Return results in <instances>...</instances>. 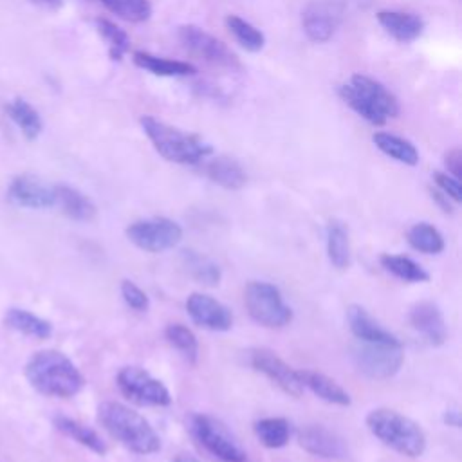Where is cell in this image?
<instances>
[{
  "label": "cell",
  "instance_id": "6da1fadb",
  "mask_svg": "<svg viewBox=\"0 0 462 462\" xmlns=\"http://www.w3.org/2000/svg\"><path fill=\"white\" fill-rule=\"evenodd\" d=\"M97 420L117 442L137 455H152L161 449V439L152 424L123 402H101Z\"/></svg>",
  "mask_w": 462,
  "mask_h": 462
},
{
  "label": "cell",
  "instance_id": "30bf717a",
  "mask_svg": "<svg viewBox=\"0 0 462 462\" xmlns=\"http://www.w3.org/2000/svg\"><path fill=\"white\" fill-rule=\"evenodd\" d=\"M116 381L121 393L141 406H168L171 402V395L162 381L144 368L123 366Z\"/></svg>",
  "mask_w": 462,
  "mask_h": 462
},
{
  "label": "cell",
  "instance_id": "ba28073f",
  "mask_svg": "<svg viewBox=\"0 0 462 462\" xmlns=\"http://www.w3.org/2000/svg\"><path fill=\"white\" fill-rule=\"evenodd\" d=\"M126 238L146 253H162L180 242L182 227L168 217H150L132 222L126 227Z\"/></svg>",
  "mask_w": 462,
  "mask_h": 462
},
{
  "label": "cell",
  "instance_id": "ffe728a7",
  "mask_svg": "<svg viewBox=\"0 0 462 462\" xmlns=\"http://www.w3.org/2000/svg\"><path fill=\"white\" fill-rule=\"evenodd\" d=\"M298 374L303 388L310 390L321 401L336 406H348L352 402L348 392L328 375L316 370H298Z\"/></svg>",
  "mask_w": 462,
  "mask_h": 462
},
{
  "label": "cell",
  "instance_id": "4fadbf2b",
  "mask_svg": "<svg viewBox=\"0 0 462 462\" xmlns=\"http://www.w3.org/2000/svg\"><path fill=\"white\" fill-rule=\"evenodd\" d=\"M186 312L195 325L206 330L226 332L233 327L231 310L224 303L204 292H191L188 296Z\"/></svg>",
  "mask_w": 462,
  "mask_h": 462
},
{
  "label": "cell",
  "instance_id": "9c48e42d",
  "mask_svg": "<svg viewBox=\"0 0 462 462\" xmlns=\"http://www.w3.org/2000/svg\"><path fill=\"white\" fill-rule=\"evenodd\" d=\"M352 359L356 368L370 379H388L395 375L404 363L402 343L384 345V343H363L352 350Z\"/></svg>",
  "mask_w": 462,
  "mask_h": 462
},
{
  "label": "cell",
  "instance_id": "ac0fdd59",
  "mask_svg": "<svg viewBox=\"0 0 462 462\" xmlns=\"http://www.w3.org/2000/svg\"><path fill=\"white\" fill-rule=\"evenodd\" d=\"M346 321L350 332L363 343H384V345H399V337L386 330L379 321L368 314L361 305H350L346 309Z\"/></svg>",
  "mask_w": 462,
  "mask_h": 462
},
{
  "label": "cell",
  "instance_id": "f35d334b",
  "mask_svg": "<svg viewBox=\"0 0 462 462\" xmlns=\"http://www.w3.org/2000/svg\"><path fill=\"white\" fill-rule=\"evenodd\" d=\"M444 162H446V168H448L449 175L460 179V175H462V153H460V150L458 148L449 150L444 157Z\"/></svg>",
  "mask_w": 462,
  "mask_h": 462
},
{
  "label": "cell",
  "instance_id": "e575fe53",
  "mask_svg": "<svg viewBox=\"0 0 462 462\" xmlns=\"http://www.w3.org/2000/svg\"><path fill=\"white\" fill-rule=\"evenodd\" d=\"M110 13L117 14L126 22H144L152 14V5L148 0H99Z\"/></svg>",
  "mask_w": 462,
  "mask_h": 462
},
{
  "label": "cell",
  "instance_id": "484cf974",
  "mask_svg": "<svg viewBox=\"0 0 462 462\" xmlns=\"http://www.w3.org/2000/svg\"><path fill=\"white\" fill-rule=\"evenodd\" d=\"M134 63L155 76H191L197 72V69L188 63V61H175V60H166V58H159L148 52H134Z\"/></svg>",
  "mask_w": 462,
  "mask_h": 462
},
{
  "label": "cell",
  "instance_id": "cb8c5ba5",
  "mask_svg": "<svg viewBox=\"0 0 462 462\" xmlns=\"http://www.w3.org/2000/svg\"><path fill=\"white\" fill-rule=\"evenodd\" d=\"M54 426L67 437H70L72 440L79 442L81 446L88 448L90 451H94L96 455H105L106 453V444L105 440L97 435V431H94L92 428L70 419V417H65V415H58L54 417Z\"/></svg>",
  "mask_w": 462,
  "mask_h": 462
},
{
  "label": "cell",
  "instance_id": "d6986e66",
  "mask_svg": "<svg viewBox=\"0 0 462 462\" xmlns=\"http://www.w3.org/2000/svg\"><path fill=\"white\" fill-rule=\"evenodd\" d=\"M377 22L381 27L397 42H413L419 38L424 31V22L413 13H402V11H379Z\"/></svg>",
  "mask_w": 462,
  "mask_h": 462
},
{
  "label": "cell",
  "instance_id": "1f68e13d",
  "mask_svg": "<svg viewBox=\"0 0 462 462\" xmlns=\"http://www.w3.org/2000/svg\"><path fill=\"white\" fill-rule=\"evenodd\" d=\"M164 337L166 341L188 361V363H197L199 359V341L197 336L182 323H170L164 328Z\"/></svg>",
  "mask_w": 462,
  "mask_h": 462
},
{
  "label": "cell",
  "instance_id": "60d3db41",
  "mask_svg": "<svg viewBox=\"0 0 462 462\" xmlns=\"http://www.w3.org/2000/svg\"><path fill=\"white\" fill-rule=\"evenodd\" d=\"M34 2H38V4H42L45 7H51V9H56V7H60L63 4V0H34Z\"/></svg>",
  "mask_w": 462,
  "mask_h": 462
},
{
  "label": "cell",
  "instance_id": "5bb4252c",
  "mask_svg": "<svg viewBox=\"0 0 462 462\" xmlns=\"http://www.w3.org/2000/svg\"><path fill=\"white\" fill-rule=\"evenodd\" d=\"M9 199L22 208L45 209L56 206V189L34 175H18L9 186Z\"/></svg>",
  "mask_w": 462,
  "mask_h": 462
},
{
  "label": "cell",
  "instance_id": "5b68a950",
  "mask_svg": "<svg viewBox=\"0 0 462 462\" xmlns=\"http://www.w3.org/2000/svg\"><path fill=\"white\" fill-rule=\"evenodd\" d=\"M341 99L372 125H384L386 119L399 114V105L393 94H390L379 81L356 74L348 83L339 88Z\"/></svg>",
  "mask_w": 462,
  "mask_h": 462
},
{
  "label": "cell",
  "instance_id": "d6a6232c",
  "mask_svg": "<svg viewBox=\"0 0 462 462\" xmlns=\"http://www.w3.org/2000/svg\"><path fill=\"white\" fill-rule=\"evenodd\" d=\"M226 25L229 29V32L236 38V42L249 52H258L263 49L265 43V36L260 29H256L254 25H251L249 22H245L244 18L236 16V14H227L226 16Z\"/></svg>",
  "mask_w": 462,
  "mask_h": 462
},
{
  "label": "cell",
  "instance_id": "d4e9b609",
  "mask_svg": "<svg viewBox=\"0 0 462 462\" xmlns=\"http://www.w3.org/2000/svg\"><path fill=\"white\" fill-rule=\"evenodd\" d=\"M4 323L16 332L38 339H47L52 334V325L47 319L22 309H9L4 318Z\"/></svg>",
  "mask_w": 462,
  "mask_h": 462
},
{
  "label": "cell",
  "instance_id": "7a4b0ae2",
  "mask_svg": "<svg viewBox=\"0 0 462 462\" xmlns=\"http://www.w3.org/2000/svg\"><path fill=\"white\" fill-rule=\"evenodd\" d=\"M25 375L34 390L49 397H74L85 384L76 365L58 350L36 352L25 366Z\"/></svg>",
  "mask_w": 462,
  "mask_h": 462
},
{
  "label": "cell",
  "instance_id": "44dd1931",
  "mask_svg": "<svg viewBox=\"0 0 462 462\" xmlns=\"http://www.w3.org/2000/svg\"><path fill=\"white\" fill-rule=\"evenodd\" d=\"M54 189H56V206L69 218L78 220V222H88L96 217L94 202L87 195L78 191L76 188L58 184V186H54Z\"/></svg>",
  "mask_w": 462,
  "mask_h": 462
},
{
  "label": "cell",
  "instance_id": "9a60e30c",
  "mask_svg": "<svg viewBox=\"0 0 462 462\" xmlns=\"http://www.w3.org/2000/svg\"><path fill=\"white\" fill-rule=\"evenodd\" d=\"M300 446L310 455L321 458H343L346 457V446L339 435L319 424L303 426L298 431Z\"/></svg>",
  "mask_w": 462,
  "mask_h": 462
},
{
  "label": "cell",
  "instance_id": "d590c367",
  "mask_svg": "<svg viewBox=\"0 0 462 462\" xmlns=\"http://www.w3.org/2000/svg\"><path fill=\"white\" fill-rule=\"evenodd\" d=\"M96 25H97V32L101 34V38L108 45L110 58L119 61L126 54V51L130 49V40H128L126 32L123 29H119L116 23H112L108 20H103V18H99L96 22Z\"/></svg>",
  "mask_w": 462,
  "mask_h": 462
},
{
  "label": "cell",
  "instance_id": "603a6c76",
  "mask_svg": "<svg viewBox=\"0 0 462 462\" xmlns=\"http://www.w3.org/2000/svg\"><path fill=\"white\" fill-rule=\"evenodd\" d=\"M327 256L328 262L339 269L345 271L350 265V238H348V229L337 222L332 220L327 226Z\"/></svg>",
  "mask_w": 462,
  "mask_h": 462
},
{
  "label": "cell",
  "instance_id": "74e56055",
  "mask_svg": "<svg viewBox=\"0 0 462 462\" xmlns=\"http://www.w3.org/2000/svg\"><path fill=\"white\" fill-rule=\"evenodd\" d=\"M433 179H435V184L439 186L440 193H444L453 202H460L462 200L460 179H457V177H453L449 173H442V171H435Z\"/></svg>",
  "mask_w": 462,
  "mask_h": 462
},
{
  "label": "cell",
  "instance_id": "4316f807",
  "mask_svg": "<svg viewBox=\"0 0 462 462\" xmlns=\"http://www.w3.org/2000/svg\"><path fill=\"white\" fill-rule=\"evenodd\" d=\"M372 139L384 155L408 166H415L419 162V152L410 141L388 132H375Z\"/></svg>",
  "mask_w": 462,
  "mask_h": 462
},
{
  "label": "cell",
  "instance_id": "7402d4cb",
  "mask_svg": "<svg viewBox=\"0 0 462 462\" xmlns=\"http://www.w3.org/2000/svg\"><path fill=\"white\" fill-rule=\"evenodd\" d=\"M206 175L226 189H240L247 182V175L240 162L231 157H215L206 164Z\"/></svg>",
  "mask_w": 462,
  "mask_h": 462
},
{
  "label": "cell",
  "instance_id": "8fae6325",
  "mask_svg": "<svg viewBox=\"0 0 462 462\" xmlns=\"http://www.w3.org/2000/svg\"><path fill=\"white\" fill-rule=\"evenodd\" d=\"M177 38L189 54L197 56L199 60H204L209 65L226 67V69L238 67V60L231 52V49H227L224 42H220L218 38H215L213 34L206 32L197 25L179 27Z\"/></svg>",
  "mask_w": 462,
  "mask_h": 462
},
{
  "label": "cell",
  "instance_id": "e0dca14e",
  "mask_svg": "<svg viewBox=\"0 0 462 462\" xmlns=\"http://www.w3.org/2000/svg\"><path fill=\"white\" fill-rule=\"evenodd\" d=\"M341 13L336 5L325 4V2H316L307 5V9L301 14V25L305 34L316 42H327L337 29Z\"/></svg>",
  "mask_w": 462,
  "mask_h": 462
},
{
  "label": "cell",
  "instance_id": "8d00e7d4",
  "mask_svg": "<svg viewBox=\"0 0 462 462\" xmlns=\"http://www.w3.org/2000/svg\"><path fill=\"white\" fill-rule=\"evenodd\" d=\"M119 291H121V296H123L125 303H126L130 309H134V310H137V312L148 310L150 300H148L146 292H144L139 285H135L132 280H123Z\"/></svg>",
  "mask_w": 462,
  "mask_h": 462
},
{
  "label": "cell",
  "instance_id": "4dcf8cb0",
  "mask_svg": "<svg viewBox=\"0 0 462 462\" xmlns=\"http://www.w3.org/2000/svg\"><path fill=\"white\" fill-rule=\"evenodd\" d=\"M7 114L29 141H32L40 135L43 123L40 119V114L25 99H22V97L13 99L7 105Z\"/></svg>",
  "mask_w": 462,
  "mask_h": 462
},
{
  "label": "cell",
  "instance_id": "277c9868",
  "mask_svg": "<svg viewBox=\"0 0 462 462\" xmlns=\"http://www.w3.org/2000/svg\"><path fill=\"white\" fill-rule=\"evenodd\" d=\"M141 126L161 157L177 164H199L211 153V146L193 134L182 132L155 117L143 116Z\"/></svg>",
  "mask_w": 462,
  "mask_h": 462
},
{
  "label": "cell",
  "instance_id": "52a82bcc",
  "mask_svg": "<svg viewBox=\"0 0 462 462\" xmlns=\"http://www.w3.org/2000/svg\"><path fill=\"white\" fill-rule=\"evenodd\" d=\"M189 430L197 442L215 458L222 462H245V451L218 419L195 413L189 419Z\"/></svg>",
  "mask_w": 462,
  "mask_h": 462
},
{
  "label": "cell",
  "instance_id": "2e32d148",
  "mask_svg": "<svg viewBox=\"0 0 462 462\" xmlns=\"http://www.w3.org/2000/svg\"><path fill=\"white\" fill-rule=\"evenodd\" d=\"M410 323L433 346H440L448 339V327L444 316L433 301L415 303L410 309Z\"/></svg>",
  "mask_w": 462,
  "mask_h": 462
},
{
  "label": "cell",
  "instance_id": "b9f144b4",
  "mask_svg": "<svg viewBox=\"0 0 462 462\" xmlns=\"http://www.w3.org/2000/svg\"><path fill=\"white\" fill-rule=\"evenodd\" d=\"M173 462H199L195 457H191V455H184V453H180Z\"/></svg>",
  "mask_w": 462,
  "mask_h": 462
},
{
  "label": "cell",
  "instance_id": "8992f818",
  "mask_svg": "<svg viewBox=\"0 0 462 462\" xmlns=\"http://www.w3.org/2000/svg\"><path fill=\"white\" fill-rule=\"evenodd\" d=\"M244 303L251 319L262 327L282 328L292 321V309L283 301L280 289L269 282H249Z\"/></svg>",
  "mask_w": 462,
  "mask_h": 462
},
{
  "label": "cell",
  "instance_id": "836d02e7",
  "mask_svg": "<svg viewBox=\"0 0 462 462\" xmlns=\"http://www.w3.org/2000/svg\"><path fill=\"white\" fill-rule=\"evenodd\" d=\"M184 263L189 271V274L202 285H209L215 287L220 282V267L209 260L208 256L195 253V251H184Z\"/></svg>",
  "mask_w": 462,
  "mask_h": 462
},
{
  "label": "cell",
  "instance_id": "f546056e",
  "mask_svg": "<svg viewBox=\"0 0 462 462\" xmlns=\"http://www.w3.org/2000/svg\"><path fill=\"white\" fill-rule=\"evenodd\" d=\"M406 240L415 251L424 254H439L444 251L446 245L440 231L428 222L413 224L406 233Z\"/></svg>",
  "mask_w": 462,
  "mask_h": 462
},
{
  "label": "cell",
  "instance_id": "ab89813d",
  "mask_svg": "<svg viewBox=\"0 0 462 462\" xmlns=\"http://www.w3.org/2000/svg\"><path fill=\"white\" fill-rule=\"evenodd\" d=\"M444 422L448 426H453V428H458L460 426V411L455 410V408H449L444 411Z\"/></svg>",
  "mask_w": 462,
  "mask_h": 462
},
{
  "label": "cell",
  "instance_id": "7c38bea8",
  "mask_svg": "<svg viewBox=\"0 0 462 462\" xmlns=\"http://www.w3.org/2000/svg\"><path fill=\"white\" fill-rule=\"evenodd\" d=\"M249 365L263 374L269 381H273L280 390H283L289 395L300 397L303 393V384L300 379L298 370L289 366L280 356H276L269 348H253L247 354Z\"/></svg>",
  "mask_w": 462,
  "mask_h": 462
},
{
  "label": "cell",
  "instance_id": "83f0119b",
  "mask_svg": "<svg viewBox=\"0 0 462 462\" xmlns=\"http://www.w3.org/2000/svg\"><path fill=\"white\" fill-rule=\"evenodd\" d=\"M381 265L393 274L395 278L402 280V282H410V283H424L430 280L428 271H424V267H420L415 260H411L410 256L404 254H390L384 253L379 258Z\"/></svg>",
  "mask_w": 462,
  "mask_h": 462
},
{
  "label": "cell",
  "instance_id": "3957f363",
  "mask_svg": "<svg viewBox=\"0 0 462 462\" xmlns=\"http://www.w3.org/2000/svg\"><path fill=\"white\" fill-rule=\"evenodd\" d=\"M365 422L374 437L404 457L417 458L426 451V435L422 428L413 419L392 408L372 410Z\"/></svg>",
  "mask_w": 462,
  "mask_h": 462
},
{
  "label": "cell",
  "instance_id": "f1b7e54d",
  "mask_svg": "<svg viewBox=\"0 0 462 462\" xmlns=\"http://www.w3.org/2000/svg\"><path fill=\"white\" fill-rule=\"evenodd\" d=\"M254 435L269 449L283 448L291 437V424L283 417H265L254 422Z\"/></svg>",
  "mask_w": 462,
  "mask_h": 462
}]
</instances>
